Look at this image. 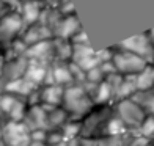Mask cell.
<instances>
[{
  "mask_svg": "<svg viewBox=\"0 0 154 146\" xmlns=\"http://www.w3.org/2000/svg\"><path fill=\"white\" fill-rule=\"evenodd\" d=\"M66 146H96V140H90L85 137H75L72 140H68Z\"/></svg>",
  "mask_w": 154,
  "mask_h": 146,
  "instance_id": "cell-28",
  "label": "cell"
},
{
  "mask_svg": "<svg viewBox=\"0 0 154 146\" xmlns=\"http://www.w3.org/2000/svg\"><path fill=\"white\" fill-rule=\"evenodd\" d=\"M112 63H113L116 69V74H120V75H135L148 66V63L145 60H142L140 57H137V55L131 53L128 50L118 49L116 46L113 47Z\"/></svg>",
  "mask_w": 154,
  "mask_h": 146,
  "instance_id": "cell-4",
  "label": "cell"
},
{
  "mask_svg": "<svg viewBox=\"0 0 154 146\" xmlns=\"http://www.w3.org/2000/svg\"><path fill=\"white\" fill-rule=\"evenodd\" d=\"M71 43H72V44H90V41H88V36H87L85 30H80V32L71 39Z\"/></svg>",
  "mask_w": 154,
  "mask_h": 146,
  "instance_id": "cell-29",
  "label": "cell"
},
{
  "mask_svg": "<svg viewBox=\"0 0 154 146\" xmlns=\"http://www.w3.org/2000/svg\"><path fill=\"white\" fill-rule=\"evenodd\" d=\"M25 25L17 11H10L0 19V43H5V47L20 36Z\"/></svg>",
  "mask_w": 154,
  "mask_h": 146,
  "instance_id": "cell-6",
  "label": "cell"
},
{
  "mask_svg": "<svg viewBox=\"0 0 154 146\" xmlns=\"http://www.w3.org/2000/svg\"><path fill=\"white\" fill-rule=\"evenodd\" d=\"M24 57L27 60L43 61V63L52 65L54 63V46H52V39L43 41V43H38V44H33L30 47H27Z\"/></svg>",
  "mask_w": 154,
  "mask_h": 146,
  "instance_id": "cell-13",
  "label": "cell"
},
{
  "mask_svg": "<svg viewBox=\"0 0 154 146\" xmlns=\"http://www.w3.org/2000/svg\"><path fill=\"white\" fill-rule=\"evenodd\" d=\"M30 132L33 130H47L49 132V123H47V112L43 105H33L29 107L22 121Z\"/></svg>",
  "mask_w": 154,
  "mask_h": 146,
  "instance_id": "cell-12",
  "label": "cell"
},
{
  "mask_svg": "<svg viewBox=\"0 0 154 146\" xmlns=\"http://www.w3.org/2000/svg\"><path fill=\"white\" fill-rule=\"evenodd\" d=\"M146 33H148V36H149V39H151V43L154 44V29H151L149 32H146Z\"/></svg>",
  "mask_w": 154,
  "mask_h": 146,
  "instance_id": "cell-30",
  "label": "cell"
},
{
  "mask_svg": "<svg viewBox=\"0 0 154 146\" xmlns=\"http://www.w3.org/2000/svg\"><path fill=\"white\" fill-rule=\"evenodd\" d=\"M131 99L134 102H137L145 110L146 115L154 116V88L148 90V91H137Z\"/></svg>",
  "mask_w": 154,
  "mask_h": 146,
  "instance_id": "cell-22",
  "label": "cell"
},
{
  "mask_svg": "<svg viewBox=\"0 0 154 146\" xmlns=\"http://www.w3.org/2000/svg\"><path fill=\"white\" fill-rule=\"evenodd\" d=\"M0 3H2V2H0Z\"/></svg>",
  "mask_w": 154,
  "mask_h": 146,
  "instance_id": "cell-35",
  "label": "cell"
},
{
  "mask_svg": "<svg viewBox=\"0 0 154 146\" xmlns=\"http://www.w3.org/2000/svg\"><path fill=\"white\" fill-rule=\"evenodd\" d=\"M61 107L68 113L71 121H82L94 108V102L87 94L82 85L74 83V85H69L65 88Z\"/></svg>",
  "mask_w": 154,
  "mask_h": 146,
  "instance_id": "cell-1",
  "label": "cell"
},
{
  "mask_svg": "<svg viewBox=\"0 0 154 146\" xmlns=\"http://www.w3.org/2000/svg\"><path fill=\"white\" fill-rule=\"evenodd\" d=\"M51 146H66V143H58V144H51Z\"/></svg>",
  "mask_w": 154,
  "mask_h": 146,
  "instance_id": "cell-32",
  "label": "cell"
},
{
  "mask_svg": "<svg viewBox=\"0 0 154 146\" xmlns=\"http://www.w3.org/2000/svg\"><path fill=\"white\" fill-rule=\"evenodd\" d=\"M113 113L126 126V129L129 132H135V134L140 129V126L143 124L145 118L148 116L145 113V110L132 99H123V101L115 102L113 104Z\"/></svg>",
  "mask_w": 154,
  "mask_h": 146,
  "instance_id": "cell-3",
  "label": "cell"
},
{
  "mask_svg": "<svg viewBox=\"0 0 154 146\" xmlns=\"http://www.w3.org/2000/svg\"><path fill=\"white\" fill-rule=\"evenodd\" d=\"M137 91H148L154 88V65H148L143 71L134 75Z\"/></svg>",
  "mask_w": 154,
  "mask_h": 146,
  "instance_id": "cell-21",
  "label": "cell"
},
{
  "mask_svg": "<svg viewBox=\"0 0 154 146\" xmlns=\"http://www.w3.org/2000/svg\"><path fill=\"white\" fill-rule=\"evenodd\" d=\"M44 10V5L41 0H22L17 13L22 17V22L25 27L33 25L39 20L41 16V11Z\"/></svg>",
  "mask_w": 154,
  "mask_h": 146,
  "instance_id": "cell-14",
  "label": "cell"
},
{
  "mask_svg": "<svg viewBox=\"0 0 154 146\" xmlns=\"http://www.w3.org/2000/svg\"><path fill=\"white\" fill-rule=\"evenodd\" d=\"M2 141L5 146H29L32 143L30 130L24 123L6 121L2 127Z\"/></svg>",
  "mask_w": 154,
  "mask_h": 146,
  "instance_id": "cell-7",
  "label": "cell"
},
{
  "mask_svg": "<svg viewBox=\"0 0 154 146\" xmlns=\"http://www.w3.org/2000/svg\"><path fill=\"white\" fill-rule=\"evenodd\" d=\"M41 104L46 107H61L63 96H65V87L61 85H44L39 88Z\"/></svg>",
  "mask_w": 154,
  "mask_h": 146,
  "instance_id": "cell-15",
  "label": "cell"
},
{
  "mask_svg": "<svg viewBox=\"0 0 154 146\" xmlns=\"http://www.w3.org/2000/svg\"><path fill=\"white\" fill-rule=\"evenodd\" d=\"M52 38H54L52 32L49 30L46 25L39 24V22L25 27L24 32L20 33V36H19V39L22 41L27 47H30L33 44H38V43H43V41H49Z\"/></svg>",
  "mask_w": 154,
  "mask_h": 146,
  "instance_id": "cell-10",
  "label": "cell"
},
{
  "mask_svg": "<svg viewBox=\"0 0 154 146\" xmlns=\"http://www.w3.org/2000/svg\"><path fill=\"white\" fill-rule=\"evenodd\" d=\"M145 146H151V144H149V143H146V144H145Z\"/></svg>",
  "mask_w": 154,
  "mask_h": 146,
  "instance_id": "cell-33",
  "label": "cell"
},
{
  "mask_svg": "<svg viewBox=\"0 0 154 146\" xmlns=\"http://www.w3.org/2000/svg\"><path fill=\"white\" fill-rule=\"evenodd\" d=\"M51 74L55 85H61V87H69L74 85V79L71 74V68H69V63H65V61H54L51 65Z\"/></svg>",
  "mask_w": 154,
  "mask_h": 146,
  "instance_id": "cell-18",
  "label": "cell"
},
{
  "mask_svg": "<svg viewBox=\"0 0 154 146\" xmlns=\"http://www.w3.org/2000/svg\"><path fill=\"white\" fill-rule=\"evenodd\" d=\"M128 134L120 135V137H104L101 140H96V146H124Z\"/></svg>",
  "mask_w": 154,
  "mask_h": 146,
  "instance_id": "cell-25",
  "label": "cell"
},
{
  "mask_svg": "<svg viewBox=\"0 0 154 146\" xmlns=\"http://www.w3.org/2000/svg\"><path fill=\"white\" fill-rule=\"evenodd\" d=\"M58 143H66V140H65V135H63L61 129L49 130V132H47V138H46V146H51V144H58Z\"/></svg>",
  "mask_w": 154,
  "mask_h": 146,
  "instance_id": "cell-27",
  "label": "cell"
},
{
  "mask_svg": "<svg viewBox=\"0 0 154 146\" xmlns=\"http://www.w3.org/2000/svg\"><path fill=\"white\" fill-rule=\"evenodd\" d=\"M116 47L137 55L142 60H145L148 65H154V44L151 43L148 33H140L132 38H128L121 43H118Z\"/></svg>",
  "mask_w": 154,
  "mask_h": 146,
  "instance_id": "cell-5",
  "label": "cell"
},
{
  "mask_svg": "<svg viewBox=\"0 0 154 146\" xmlns=\"http://www.w3.org/2000/svg\"><path fill=\"white\" fill-rule=\"evenodd\" d=\"M80 30H83V29L80 25V20L77 19V14H71V16H63L61 17V20L54 29L52 35H54V38L71 41Z\"/></svg>",
  "mask_w": 154,
  "mask_h": 146,
  "instance_id": "cell-11",
  "label": "cell"
},
{
  "mask_svg": "<svg viewBox=\"0 0 154 146\" xmlns=\"http://www.w3.org/2000/svg\"><path fill=\"white\" fill-rule=\"evenodd\" d=\"M71 61L77 65L83 72H88L90 69L99 66V58H97L96 50L91 44H72V58Z\"/></svg>",
  "mask_w": 154,
  "mask_h": 146,
  "instance_id": "cell-8",
  "label": "cell"
},
{
  "mask_svg": "<svg viewBox=\"0 0 154 146\" xmlns=\"http://www.w3.org/2000/svg\"><path fill=\"white\" fill-rule=\"evenodd\" d=\"M39 87L33 85L30 80H27L25 77H20L17 80H13L10 83L3 85L2 88V93H8V94H13L16 97H22V99H27L35 90H38Z\"/></svg>",
  "mask_w": 154,
  "mask_h": 146,
  "instance_id": "cell-16",
  "label": "cell"
},
{
  "mask_svg": "<svg viewBox=\"0 0 154 146\" xmlns=\"http://www.w3.org/2000/svg\"><path fill=\"white\" fill-rule=\"evenodd\" d=\"M137 135H140V137H143L145 140H152L154 138V116H151V115H148L145 118V121H143V124L140 126V129L137 130Z\"/></svg>",
  "mask_w": 154,
  "mask_h": 146,
  "instance_id": "cell-23",
  "label": "cell"
},
{
  "mask_svg": "<svg viewBox=\"0 0 154 146\" xmlns=\"http://www.w3.org/2000/svg\"><path fill=\"white\" fill-rule=\"evenodd\" d=\"M47 112V123H49V130H55V129H61L65 124L69 121L68 113L63 110V107H46Z\"/></svg>",
  "mask_w": 154,
  "mask_h": 146,
  "instance_id": "cell-20",
  "label": "cell"
},
{
  "mask_svg": "<svg viewBox=\"0 0 154 146\" xmlns=\"http://www.w3.org/2000/svg\"><path fill=\"white\" fill-rule=\"evenodd\" d=\"M29 146H46V144H44V143H35V141H32Z\"/></svg>",
  "mask_w": 154,
  "mask_h": 146,
  "instance_id": "cell-31",
  "label": "cell"
},
{
  "mask_svg": "<svg viewBox=\"0 0 154 146\" xmlns=\"http://www.w3.org/2000/svg\"><path fill=\"white\" fill-rule=\"evenodd\" d=\"M52 46H54V61H65V63L71 61V58H72V43L71 41L52 38Z\"/></svg>",
  "mask_w": 154,
  "mask_h": 146,
  "instance_id": "cell-19",
  "label": "cell"
},
{
  "mask_svg": "<svg viewBox=\"0 0 154 146\" xmlns=\"http://www.w3.org/2000/svg\"><path fill=\"white\" fill-rule=\"evenodd\" d=\"M29 65V60L25 57H19V58H11V60H3V68H2V80L0 85H6L13 80H17L25 75V69Z\"/></svg>",
  "mask_w": 154,
  "mask_h": 146,
  "instance_id": "cell-9",
  "label": "cell"
},
{
  "mask_svg": "<svg viewBox=\"0 0 154 146\" xmlns=\"http://www.w3.org/2000/svg\"><path fill=\"white\" fill-rule=\"evenodd\" d=\"M85 80L87 82H91V83H96V85H99L106 80V75H104L101 66H96L93 69H90V71L85 74Z\"/></svg>",
  "mask_w": 154,
  "mask_h": 146,
  "instance_id": "cell-26",
  "label": "cell"
},
{
  "mask_svg": "<svg viewBox=\"0 0 154 146\" xmlns=\"http://www.w3.org/2000/svg\"><path fill=\"white\" fill-rule=\"evenodd\" d=\"M0 57H2V52H0Z\"/></svg>",
  "mask_w": 154,
  "mask_h": 146,
  "instance_id": "cell-34",
  "label": "cell"
},
{
  "mask_svg": "<svg viewBox=\"0 0 154 146\" xmlns=\"http://www.w3.org/2000/svg\"><path fill=\"white\" fill-rule=\"evenodd\" d=\"M112 116H113V104L94 105V108L80 121V137L90 138V140L104 138Z\"/></svg>",
  "mask_w": 154,
  "mask_h": 146,
  "instance_id": "cell-2",
  "label": "cell"
},
{
  "mask_svg": "<svg viewBox=\"0 0 154 146\" xmlns=\"http://www.w3.org/2000/svg\"><path fill=\"white\" fill-rule=\"evenodd\" d=\"M61 132L65 135V140H72L75 137H80V121H71L69 120L65 126L61 127Z\"/></svg>",
  "mask_w": 154,
  "mask_h": 146,
  "instance_id": "cell-24",
  "label": "cell"
},
{
  "mask_svg": "<svg viewBox=\"0 0 154 146\" xmlns=\"http://www.w3.org/2000/svg\"><path fill=\"white\" fill-rule=\"evenodd\" d=\"M49 66H51V65L43 63V61L29 60V65H27L24 77L27 80H30L33 85L43 87L44 85V80H46V75H47V71H49Z\"/></svg>",
  "mask_w": 154,
  "mask_h": 146,
  "instance_id": "cell-17",
  "label": "cell"
}]
</instances>
